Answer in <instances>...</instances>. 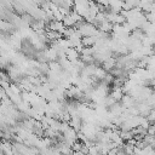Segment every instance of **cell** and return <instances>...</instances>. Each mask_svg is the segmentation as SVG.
<instances>
[{"label": "cell", "mask_w": 155, "mask_h": 155, "mask_svg": "<svg viewBox=\"0 0 155 155\" xmlns=\"http://www.w3.org/2000/svg\"><path fill=\"white\" fill-rule=\"evenodd\" d=\"M46 30H52V31H57L59 34H63V31L65 30V27L63 24V22H59V21H51L47 25H46Z\"/></svg>", "instance_id": "obj_1"}, {"label": "cell", "mask_w": 155, "mask_h": 155, "mask_svg": "<svg viewBox=\"0 0 155 155\" xmlns=\"http://www.w3.org/2000/svg\"><path fill=\"white\" fill-rule=\"evenodd\" d=\"M65 57L69 62H75L78 59H80V53L74 47H70V48L65 50Z\"/></svg>", "instance_id": "obj_2"}, {"label": "cell", "mask_w": 155, "mask_h": 155, "mask_svg": "<svg viewBox=\"0 0 155 155\" xmlns=\"http://www.w3.org/2000/svg\"><path fill=\"white\" fill-rule=\"evenodd\" d=\"M124 94H125V93L122 92V88H121V87H116V86H114L109 96H110L115 102H120L121 98L124 97Z\"/></svg>", "instance_id": "obj_3"}, {"label": "cell", "mask_w": 155, "mask_h": 155, "mask_svg": "<svg viewBox=\"0 0 155 155\" xmlns=\"http://www.w3.org/2000/svg\"><path fill=\"white\" fill-rule=\"evenodd\" d=\"M103 69L105 70V71H111L114 68H116V58H114L113 56L111 57H109L105 62H103Z\"/></svg>", "instance_id": "obj_4"}, {"label": "cell", "mask_w": 155, "mask_h": 155, "mask_svg": "<svg viewBox=\"0 0 155 155\" xmlns=\"http://www.w3.org/2000/svg\"><path fill=\"white\" fill-rule=\"evenodd\" d=\"M97 42V38L96 36H86V38H81V45L84 47H93Z\"/></svg>", "instance_id": "obj_5"}, {"label": "cell", "mask_w": 155, "mask_h": 155, "mask_svg": "<svg viewBox=\"0 0 155 155\" xmlns=\"http://www.w3.org/2000/svg\"><path fill=\"white\" fill-rule=\"evenodd\" d=\"M111 29H113V24L109 23L108 21H104L98 25V31H102V33H109L111 31Z\"/></svg>", "instance_id": "obj_6"}, {"label": "cell", "mask_w": 155, "mask_h": 155, "mask_svg": "<svg viewBox=\"0 0 155 155\" xmlns=\"http://www.w3.org/2000/svg\"><path fill=\"white\" fill-rule=\"evenodd\" d=\"M82 145H84V143H81L80 140H76L70 148H71V150H73V153L74 151H81V148H82Z\"/></svg>", "instance_id": "obj_7"}, {"label": "cell", "mask_w": 155, "mask_h": 155, "mask_svg": "<svg viewBox=\"0 0 155 155\" xmlns=\"http://www.w3.org/2000/svg\"><path fill=\"white\" fill-rule=\"evenodd\" d=\"M8 28H12V25L8 24L7 22L0 19V30H8Z\"/></svg>", "instance_id": "obj_8"}, {"label": "cell", "mask_w": 155, "mask_h": 155, "mask_svg": "<svg viewBox=\"0 0 155 155\" xmlns=\"http://www.w3.org/2000/svg\"><path fill=\"white\" fill-rule=\"evenodd\" d=\"M71 155H84L81 151H74V153H71Z\"/></svg>", "instance_id": "obj_9"}, {"label": "cell", "mask_w": 155, "mask_h": 155, "mask_svg": "<svg viewBox=\"0 0 155 155\" xmlns=\"http://www.w3.org/2000/svg\"><path fill=\"white\" fill-rule=\"evenodd\" d=\"M0 155H5V154H4V153H0Z\"/></svg>", "instance_id": "obj_10"}]
</instances>
